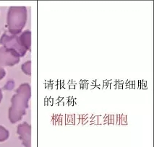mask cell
I'll use <instances>...</instances> for the list:
<instances>
[{
    "mask_svg": "<svg viewBox=\"0 0 154 147\" xmlns=\"http://www.w3.org/2000/svg\"><path fill=\"white\" fill-rule=\"evenodd\" d=\"M2 98H3V93L1 88H0V103H1L2 100Z\"/></svg>",
    "mask_w": 154,
    "mask_h": 147,
    "instance_id": "cell-10",
    "label": "cell"
},
{
    "mask_svg": "<svg viewBox=\"0 0 154 147\" xmlns=\"http://www.w3.org/2000/svg\"><path fill=\"white\" fill-rule=\"evenodd\" d=\"M30 97L31 87L29 84L23 83L17 87L11 99V106L8 111L10 123H16L22 120L26 113Z\"/></svg>",
    "mask_w": 154,
    "mask_h": 147,
    "instance_id": "cell-1",
    "label": "cell"
},
{
    "mask_svg": "<svg viewBox=\"0 0 154 147\" xmlns=\"http://www.w3.org/2000/svg\"><path fill=\"white\" fill-rule=\"evenodd\" d=\"M0 44L3 47L8 48L17 53L20 57L24 56L28 51L23 47L19 40L18 35L4 33L0 38Z\"/></svg>",
    "mask_w": 154,
    "mask_h": 147,
    "instance_id": "cell-3",
    "label": "cell"
},
{
    "mask_svg": "<svg viewBox=\"0 0 154 147\" xmlns=\"http://www.w3.org/2000/svg\"><path fill=\"white\" fill-rule=\"evenodd\" d=\"M6 76V71L3 68H0V80H2Z\"/></svg>",
    "mask_w": 154,
    "mask_h": 147,
    "instance_id": "cell-9",
    "label": "cell"
},
{
    "mask_svg": "<svg viewBox=\"0 0 154 147\" xmlns=\"http://www.w3.org/2000/svg\"><path fill=\"white\" fill-rule=\"evenodd\" d=\"M21 69H22L25 74L30 76L31 75V62L28 61V62L23 64L22 66H21Z\"/></svg>",
    "mask_w": 154,
    "mask_h": 147,
    "instance_id": "cell-8",
    "label": "cell"
},
{
    "mask_svg": "<svg viewBox=\"0 0 154 147\" xmlns=\"http://www.w3.org/2000/svg\"><path fill=\"white\" fill-rule=\"evenodd\" d=\"M10 137V132L4 126L0 125V142H4Z\"/></svg>",
    "mask_w": 154,
    "mask_h": 147,
    "instance_id": "cell-7",
    "label": "cell"
},
{
    "mask_svg": "<svg viewBox=\"0 0 154 147\" xmlns=\"http://www.w3.org/2000/svg\"><path fill=\"white\" fill-rule=\"evenodd\" d=\"M17 133L25 147H31V126L26 122L18 125Z\"/></svg>",
    "mask_w": 154,
    "mask_h": 147,
    "instance_id": "cell-5",
    "label": "cell"
},
{
    "mask_svg": "<svg viewBox=\"0 0 154 147\" xmlns=\"http://www.w3.org/2000/svg\"><path fill=\"white\" fill-rule=\"evenodd\" d=\"M20 57L17 53L3 46H0V68L12 66L17 64Z\"/></svg>",
    "mask_w": 154,
    "mask_h": 147,
    "instance_id": "cell-4",
    "label": "cell"
},
{
    "mask_svg": "<svg viewBox=\"0 0 154 147\" xmlns=\"http://www.w3.org/2000/svg\"><path fill=\"white\" fill-rule=\"evenodd\" d=\"M18 38L23 47L26 48L27 51H29L31 46V32L28 30H25L18 35Z\"/></svg>",
    "mask_w": 154,
    "mask_h": 147,
    "instance_id": "cell-6",
    "label": "cell"
},
{
    "mask_svg": "<svg viewBox=\"0 0 154 147\" xmlns=\"http://www.w3.org/2000/svg\"><path fill=\"white\" fill-rule=\"evenodd\" d=\"M28 20V10L26 7H10L7 16V26L9 33L18 35L26 26Z\"/></svg>",
    "mask_w": 154,
    "mask_h": 147,
    "instance_id": "cell-2",
    "label": "cell"
}]
</instances>
